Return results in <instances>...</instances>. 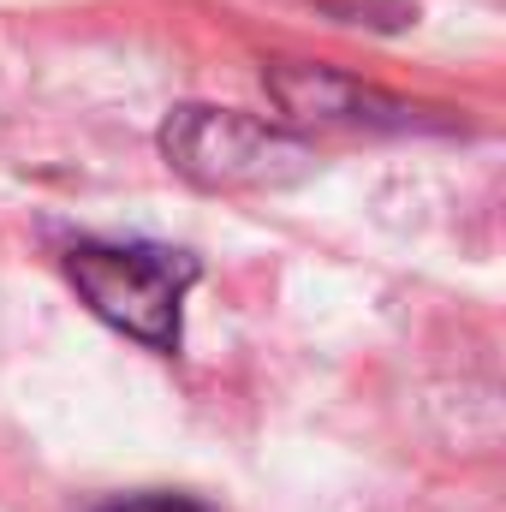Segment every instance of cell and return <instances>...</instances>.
Wrapping results in <instances>:
<instances>
[{"label": "cell", "instance_id": "6da1fadb", "mask_svg": "<svg viewBox=\"0 0 506 512\" xmlns=\"http://www.w3.org/2000/svg\"><path fill=\"white\" fill-rule=\"evenodd\" d=\"M66 274L108 328L131 334L149 352H179V310L197 280V256L167 251V245L84 239L66 251Z\"/></svg>", "mask_w": 506, "mask_h": 512}, {"label": "cell", "instance_id": "7a4b0ae2", "mask_svg": "<svg viewBox=\"0 0 506 512\" xmlns=\"http://www.w3.org/2000/svg\"><path fill=\"white\" fill-rule=\"evenodd\" d=\"M161 155L203 191H280L310 173V149L239 108H173L161 126Z\"/></svg>", "mask_w": 506, "mask_h": 512}, {"label": "cell", "instance_id": "3957f363", "mask_svg": "<svg viewBox=\"0 0 506 512\" xmlns=\"http://www.w3.org/2000/svg\"><path fill=\"white\" fill-rule=\"evenodd\" d=\"M268 90L280 102V114H292L298 126H399V102H387L376 90H364L358 78H340L328 66H274Z\"/></svg>", "mask_w": 506, "mask_h": 512}, {"label": "cell", "instance_id": "277c9868", "mask_svg": "<svg viewBox=\"0 0 506 512\" xmlns=\"http://www.w3.org/2000/svg\"><path fill=\"white\" fill-rule=\"evenodd\" d=\"M102 512H209L197 495H167V489H143V495H126V501H108Z\"/></svg>", "mask_w": 506, "mask_h": 512}]
</instances>
